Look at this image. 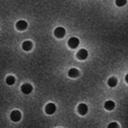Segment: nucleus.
<instances>
[{
  "mask_svg": "<svg viewBox=\"0 0 128 128\" xmlns=\"http://www.w3.org/2000/svg\"><path fill=\"white\" fill-rule=\"evenodd\" d=\"M54 36L57 38H63L66 36V30L63 27H57L54 30Z\"/></svg>",
  "mask_w": 128,
  "mask_h": 128,
  "instance_id": "f257e3e1",
  "label": "nucleus"
},
{
  "mask_svg": "<svg viewBox=\"0 0 128 128\" xmlns=\"http://www.w3.org/2000/svg\"><path fill=\"white\" fill-rule=\"evenodd\" d=\"M22 118V114L21 112L18 110H15L13 111H12L10 114V119L14 121V122H18L21 120Z\"/></svg>",
  "mask_w": 128,
  "mask_h": 128,
  "instance_id": "f03ea898",
  "label": "nucleus"
},
{
  "mask_svg": "<svg viewBox=\"0 0 128 128\" xmlns=\"http://www.w3.org/2000/svg\"><path fill=\"white\" fill-rule=\"evenodd\" d=\"M79 44V40L76 37H72L68 41V46L72 49L76 48Z\"/></svg>",
  "mask_w": 128,
  "mask_h": 128,
  "instance_id": "7ed1b4c3",
  "label": "nucleus"
},
{
  "mask_svg": "<svg viewBox=\"0 0 128 128\" xmlns=\"http://www.w3.org/2000/svg\"><path fill=\"white\" fill-rule=\"evenodd\" d=\"M56 110V107L53 103H49L48 104H46V106L45 108V112L49 114H53Z\"/></svg>",
  "mask_w": 128,
  "mask_h": 128,
  "instance_id": "20e7f679",
  "label": "nucleus"
},
{
  "mask_svg": "<svg viewBox=\"0 0 128 128\" xmlns=\"http://www.w3.org/2000/svg\"><path fill=\"white\" fill-rule=\"evenodd\" d=\"M16 27L19 31H24L28 27V23L24 20H19V22H16Z\"/></svg>",
  "mask_w": 128,
  "mask_h": 128,
  "instance_id": "39448f33",
  "label": "nucleus"
},
{
  "mask_svg": "<svg viewBox=\"0 0 128 128\" xmlns=\"http://www.w3.org/2000/svg\"><path fill=\"white\" fill-rule=\"evenodd\" d=\"M32 86L30 84H23L21 86V91L24 94H29L32 91Z\"/></svg>",
  "mask_w": 128,
  "mask_h": 128,
  "instance_id": "423d86ee",
  "label": "nucleus"
},
{
  "mask_svg": "<svg viewBox=\"0 0 128 128\" xmlns=\"http://www.w3.org/2000/svg\"><path fill=\"white\" fill-rule=\"evenodd\" d=\"M77 110H78V112H79V114L80 115L84 116L88 112V107H87V104H83V103L79 104L78 108H77Z\"/></svg>",
  "mask_w": 128,
  "mask_h": 128,
  "instance_id": "0eeeda50",
  "label": "nucleus"
},
{
  "mask_svg": "<svg viewBox=\"0 0 128 128\" xmlns=\"http://www.w3.org/2000/svg\"><path fill=\"white\" fill-rule=\"evenodd\" d=\"M76 56H77V58L79 60H85L87 58V57H88V52L86 49L82 48L77 52Z\"/></svg>",
  "mask_w": 128,
  "mask_h": 128,
  "instance_id": "6e6552de",
  "label": "nucleus"
},
{
  "mask_svg": "<svg viewBox=\"0 0 128 128\" xmlns=\"http://www.w3.org/2000/svg\"><path fill=\"white\" fill-rule=\"evenodd\" d=\"M22 49L26 51V52H29L32 48V43L30 41H25L23 42L22 44Z\"/></svg>",
  "mask_w": 128,
  "mask_h": 128,
  "instance_id": "1a4fd4ad",
  "label": "nucleus"
},
{
  "mask_svg": "<svg viewBox=\"0 0 128 128\" xmlns=\"http://www.w3.org/2000/svg\"><path fill=\"white\" fill-rule=\"evenodd\" d=\"M68 75H69V77L73 78H77L79 75V72L78 71L76 68H71V69L69 70Z\"/></svg>",
  "mask_w": 128,
  "mask_h": 128,
  "instance_id": "9d476101",
  "label": "nucleus"
},
{
  "mask_svg": "<svg viewBox=\"0 0 128 128\" xmlns=\"http://www.w3.org/2000/svg\"><path fill=\"white\" fill-rule=\"evenodd\" d=\"M104 108L107 110H113L115 108V103L112 100H107L104 104Z\"/></svg>",
  "mask_w": 128,
  "mask_h": 128,
  "instance_id": "9b49d317",
  "label": "nucleus"
},
{
  "mask_svg": "<svg viewBox=\"0 0 128 128\" xmlns=\"http://www.w3.org/2000/svg\"><path fill=\"white\" fill-rule=\"evenodd\" d=\"M15 82H16V78H15V77L13 76V75H9V76H8V77L6 78V83L8 85H10V86H11V85L14 84Z\"/></svg>",
  "mask_w": 128,
  "mask_h": 128,
  "instance_id": "f8f14e48",
  "label": "nucleus"
},
{
  "mask_svg": "<svg viewBox=\"0 0 128 128\" xmlns=\"http://www.w3.org/2000/svg\"><path fill=\"white\" fill-rule=\"evenodd\" d=\"M107 84H108V85L110 88H113L115 86H117V79L116 78H114V77L110 78H109V80L107 81Z\"/></svg>",
  "mask_w": 128,
  "mask_h": 128,
  "instance_id": "ddd939ff",
  "label": "nucleus"
},
{
  "mask_svg": "<svg viewBox=\"0 0 128 128\" xmlns=\"http://www.w3.org/2000/svg\"><path fill=\"white\" fill-rule=\"evenodd\" d=\"M115 3L118 7H123L126 4V0H116Z\"/></svg>",
  "mask_w": 128,
  "mask_h": 128,
  "instance_id": "4468645a",
  "label": "nucleus"
},
{
  "mask_svg": "<svg viewBox=\"0 0 128 128\" xmlns=\"http://www.w3.org/2000/svg\"><path fill=\"white\" fill-rule=\"evenodd\" d=\"M107 127L108 128H117V127H119V125L116 122H113V123H110Z\"/></svg>",
  "mask_w": 128,
  "mask_h": 128,
  "instance_id": "2eb2a0df",
  "label": "nucleus"
},
{
  "mask_svg": "<svg viewBox=\"0 0 128 128\" xmlns=\"http://www.w3.org/2000/svg\"><path fill=\"white\" fill-rule=\"evenodd\" d=\"M125 80H126V81L128 83V74L126 75V78H125Z\"/></svg>",
  "mask_w": 128,
  "mask_h": 128,
  "instance_id": "dca6fc26",
  "label": "nucleus"
}]
</instances>
